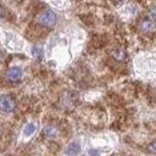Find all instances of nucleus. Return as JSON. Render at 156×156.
Here are the masks:
<instances>
[{
	"label": "nucleus",
	"mask_w": 156,
	"mask_h": 156,
	"mask_svg": "<svg viewBox=\"0 0 156 156\" xmlns=\"http://www.w3.org/2000/svg\"><path fill=\"white\" fill-rule=\"evenodd\" d=\"M37 21H38L39 24L51 28L56 24V15L51 10H44L38 15Z\"/></svg>",
	"instance_id": "obj_1"
},
{
	"label": "nucleus",
	"mask_w": 156,
	"mask_h": 156,
	"mask_svg": "<svg viewBox=\"0 0 156 156\" xmlns=\"http://www.w3.org/2000/svg\"><path fill=\"white\" fill-rule=\"evenodd\" d=\"M15 106V100L10 95H0V110L2 112H12Z\"/></svg>",
	"instance_id": "obj_2"
},
{
	"label": "nucleus",
	"mask_w": 156,
	"mask_h": 156,
	"mask_svg": "<svg viewBox=\"0 0 156 156\" xmlns=\"http://www.w3.org/2000/svg\"><path fill=\"white\" fill-rule=\"evenodd\" d=\"M139 29L145 34H151L156 29V23L151 18H144L139 23Z\"/></svg>",
	"instance_id": "obj_3"
},
{
	"label": "nucleus",
	"mask_w": 156,
	"mask_h": 156,
	"mask_svg": "<svg viewBox=\"0 0 156 156\" xmlns=\"http://www.w3.org/2000/svg\"><path fill=\"white\" fill-rule=\"evenodd\" d=\"M22 69L20 67H11L7 72H6V78L10 80V82H17L22 78Z\"/></svg>",
	"instance_id": "obj_4"
},
{
	"label": "nucleus",
	"mask_w": 156,
	"mask_h": 156,
	"mask_svg": "<svg viewBox=\"0 0 156 156\" xmlns=\"http://www.w3.org/2000/svg\"><path fill=\"white\" fill-rule=\"evenodd\" d=\"M79 151H80V146L78 143L74 141V143H71L68 145V147L66 149V155L67 156H77L79 154Z\"/></svg>",
	"instance_id": "obj_5"
},
{
	"label": "nucleus",
	"mask_w": 156,
	"mask_h": 156,
	"mask_svg": "<svg viewBox=\"0 0 156 156\" xmlns=\"http://www.w3.org/2000/svg\"><path fill=\"white\" fill-rule=\"evenodd\" d=\"M43 134L48 138H54L58 134V129L54 126H46V127L43 128Z\"/></svg>",
	"instance_id": "obj_6"
},
{
	"label": "nucleus",
	"mask_w": 156,
	"mask_h": 156,
	"mask_svg": "<svg viewBox=\"0 0 156 156\" xmlns=\"http://www.w3.org/2000/svg\"><path fill=\"white\" fill-rule=\"evenodd\" d=\"M34 132H35V124H34V123H28V124H26V127H24V129H23V134H24L26 136H30Z\"/></svg>",
	"instance_id": "obj_7"
},
{
	"label": "nucleus",
	"mask_w": 156,
	"mask_h": 156,
	"mask_svg": "<svg viewBox=\"0 0 156 156\" xmlns=\"http://www.w3.org/2000/svg\"><path fill=\"white\" fill-rule=\"evenodd\" d=\"M32 55H33L34 58L40 60L43 57V49L39 48V46H33L32 48Z\"/></svg>",
	"instance_id": "obj_8"
},
{
	"label": "nucleus",
	"mask_w": 156,
	"mask_h": 156,
	"mask_svg": "<svg viewBox=\"0 0 156 156\" xmlns=\"http://www.w3.org/2000/svg\"><path fill=\"white\" fill-rule=\"evenodd\" d=\"M112 56L116 58V60H118V61H122V60H124V57H126V54L122 51V50H113L112 51Z\"/></svg>",
	"instance_id": "obj_9"
},
{
	"label": "nucleus",
	"mask_w": 156,
	"mask_h": 156,
	"mask_svg": "<svg viewBox=\"0 0 156 156\" xmlns=\"http://www.w3.org/2000/svg\"><path fill=\"white\" fill-rule=\"evenodd\" d=\"M146 151L150 152V154H156V141L150 143V144L146 146Z\"/></svg>",
	"instance_id": "obj_10"
},
{
	"label": "nucleus",
	"mask_w": 156,
	"mask_h": 156,
	"mask_svg": "<svg viewBox=\"0 0 156 156\" xmlns=\"http://www.w3.org/2000/svg\"><path fill=\"white\" fill-rule=\"evenodd\" d=\"M88 155L89 156H100V151H98L95 149H91V150L88 151Z\"/></svg>",
	"instance_id": "obj_11"
},
{
	"label": "nucleus",
	"mask_w": 156,
	"mask_h": 156,
	"mask_svg": "<svg viewBox=\"0 0 156 156\" xmlns=\"http://www.w3.org/2000/svg\"><path fill=\"white\" fill-rule=\"evenodd\" d=\"M149 18H151V20H156V9H151L150 10V12H149Z\"/></svg>",
	"instance_id": "obj_12"
},
{
	"label": "nucleus",
	"mask_w": 156,
	"mask_h": 156,
	"mask_svg": "<svg viewBox=\"0 0 156 156\" xmlns=\"http://www.w3.org/2000/svg\"><path fill=\"white\" fill-rule=\"evenodd\" d=\"M113 2H115V4H117V5H119V4L124 2V0H113Z\"/></svg>",
	"instance_id": "obj_13"
}]
</instances>
